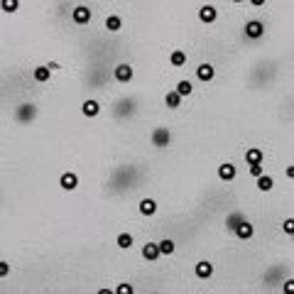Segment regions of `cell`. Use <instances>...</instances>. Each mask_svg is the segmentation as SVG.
Instances as JSON below:
<instances>
[{"mask_svg": "<svg viewBox=\"0 0 294 294\" xmlns=\"http://www.w3.org/2000/svg\"><path fill=\"white\" fill-rule=\"evenodd\" d=\"M282 174H284V179L294 182V165H287V167H282Z\"/></svg>", "mask_w": 294, "mask_h": 294, "instance_id": "31", "label": "cell"}, {"mask_svg": "<svg viewBox=\"0 0 294 294\" xmlns=\"http://www.w3.org/2000/svg\"><path fill=\"white\" fill-rule=\"evenodd\" d=\"M292 184H294V182H292Z\"/></svg>", "mask_w": 294, "mask_h": 294, "instance_id": "34", "label": "cell"}, {"mask_svg": "<svg viewBox=\"0 0 294 294\" xmlns=\"http://www.w3.org/2000/svg\"><path fill=\"white\" fill-rule=\"evenodd\" d=\"M248 174H250L252 179H257L260 174H265V162H263V165H250V167H248Z\"/></svg>", "mask_w": 294, "mask_h": 294, "instance_id": "27", "label": "cell"}, {"mask_svg": "<svg viewBox=\"0 0 294 294\" xmlns=\"http://www.w3.org/2000/svg\"><path fill=\"white\" fill-rule=\"evenodd\" d=\"M167 64L174 71L184 69V67L189 64V54H186V49H172V52H169V56H167Z\"/></svg>", "mask_w": 294, "mask_h": 294, "instance_id": "10", "label": "cell"}, {"mask_svg": "<svg viewBox=\"0 0 294 294\" xmlns=\"http://www.w3.org/2000/svg\"><path fill=\"white\" fill-rule=\"evenodd\" d=\"M282 292H284V294H294V277H289V280L282 282Z\"/></svg>", "mask_w": 294, "mask_h": 294, "instance_id": "30", "label": "cell"}, {"mask_svg": "<svg viewBox=\"0 0 294 294\" xmlns=\"http://www.w3.org/2000/svg\"><path fill=\"white\" fill-rule=\"evenodd\" d=\"M59 186H61L64 191H76V189H79V174H76V172H61Z\"/></svg>", "mask_w": 294, "mask_h": 294, "instance_id": "12", "label": "cell"}, {"mask_svg": "<svg viewBox=\"0 0 294 294\" xmlns=\"http://www.w3.org/2000/svg\"><path fill=\"white\" fill-rule=\"evenodd\" d=\"M182 103H184V98L174 91V88H169L167 93H165V106H167L169 111H179L182 108Z\"/></svg>", "mask_w": 294, "mask_h": 294, "instance_id": "19", "label": "cell"}, {"mask_svg": "<svg viewBox=\"0 0 294 294\" xmlns=\"http://www.w3.org/2000/svg\"><path fill=\"white\" fill-rule=\"evenodd\" d=\"M243 159H245L248 167H250V165H263V162H265V150H263V147H248V150L243 152Z\"/></svg>", "mask_w": 294, "mask_h": 294, "instance_id": "11", "label": "cell"}, {"mask_svg": "<svg viewBox=\"0 0 294 294\" xmlns=\"http://www.w3.org/2000/svg\"><path fill=\"white\" fill-rule=\"evenodd\" d=\"M138 211H140V216H145V218H152V216H157L159 206H157L154 199L145 196V199H140V204H138Z\"/></svg>", "mask_w": 294, "mask_h": 294, "instance_id": "13", "label": "cell"}, {"mask_svg": "<svg viewBox=\"0 0 294 294\" xmlns=\"http://www.w3.org/2000/svg\"><path fill=\"white\" fill-rule=\"evenodd\" d=\"M0 10L5 15H15L20 10V0H0Z\"/></svg>", "mask_w": 294, "mask_h": 294, "instance_id": "26", "label": "cell"}, {"mask_svg": "<svg viewBox=\"0 0 294 294\" xmlns=\"http://www.w3.org/2000/svg\"><path fill=\"white\" fill-rule=\"evenodd\" d=\"M135 292V287L133 284H127V282H123V284H118L115 287V294H133Z\"/></svg>", "mask_w": 294, "mask_h": 294, "instance_id": "28", "label": "cell"}, {"mask_svg": "<svg viewBox=\"0 0 294 294\" xmlns=\"http://www.w3.org/2000/svg\"><path fill=\"white\" fill-rule=\"evenodd\" d=\"M236 240H240V243H250L252 238H255V223L252 221H248V218H243L238 225H236V231L231 233Z\"/></svg>", "mask_w": 294, "mask_h": 294, "instance_id": "4", "label": "cell"}, {"mask_svg": "<svg viewBox=\"0 0 294 294\" xmlns=\"http://www.w3.org/2000/svg\"><path fill=\"white\" fill-rule=\"evenodd\" d=\"M103 25H106L108 32L115 35V32H120V29H123V17H120V15H106V22H103Z\"/></svg>", "mask_w": 294, "mask_h": 294, "instance_id": "22", "label": "cell"}, {"mask_svg": "<svg viewBox=\"0 0 294 294\" xmlns=\"http://www.w3.org/2000/svg\"><path fill=\"white\" fill-rule=\"evenodd\" d=\"M196 17H199V22H201V25L213 27V25H218V20H221V10H218L213 3H204V5H199Z\"/></svg>", "mask_w": 294, "mask_h": 294, "instance_id": "2", "label": "cell"}, {"mask_svg": "<svg viewBox=\"0 0 294 294\" xmlns=\"http://www.w3.org/2000/svg\"><path fill=\"white\" fill-rule=\"evenodd\" d=\"M150 145L157 147V150H165L172 145V130L167 125H157L152 127V133H150Z\"/></svg>", "mask_w": 294, "mask_h": 294, "instance_id": "3", "label": "cell"}, {"mask_svg": "<svg viewBox=\"0 0 294 294\" xmlns=\"http://www.w3.org/2000/svg\"><path fill=\"white\" fill-rule=\"evenodd\" d=\"M265 32H267V27L260 17H250V20L243 22V37L250 40V42H260V40L265 37Z\"/></svg>", "mask_w": 294, "mask_h": 294, "instance_id": "1", "label": "cell"}, {"mask_svg": "<svg viewBox=\"0 0 294 294\" xmlns=\"http://www.w3.org/2000/svg\"><path fill=\"white\" fill-rule=\"evenodd\" d=\"M93 20V10L88 8V5H76L74 10H71V22L76 25V27H84Z\"/></svg>", "mask_w": 294, "mask_h": 294, "instance_id": "6", "label": "cell"}, {"mask_svg": "<svg viewBox=\"0 0 294 294\" xmlns=\"http://www.w3.org/2000/svg\"><path fill=\"white\" fill-rule=\"evenodd\" d=\"M142 257H145L147 263H157V260L162 257V252H159V245H157L154 240H147V243L142 245Z\"/></svg>", "mask_w": 294, "mask_h": 294, "instance_id": "16", "label": "cell"}, {"mask_svg": "<svg viewBox=\"0 0 294 294\" xmlns=\"http://www.w3.org/2000/svg\"><path fill=\"white\" fill-rule=\"evenodd\" d=\"M81 113H84L86 118H98L101 115V103H98L96 98H86L84 103H81Z\"/></svg>", "mask_w": 294, "mask_h": 294, "instance_id": "17", "label": "cell"}, {"mask_svg": "<svg viewBox=\"0 0 294 294\" xmlns=\"http://www.w3.org/2000/svg\"><path fill=\"white\" fill-rule=\"evenodd\" d=\"M228 3H231V5H243L245 0H228Z\"/></svg>", "mask_w": 294, "mask_h": 294, "instance_id": "33", "label": "cell"}, {"mask_svg": "<svg viewBox=\"0 0 294 294\" xmlns=\"http://www.w3.org/2000/svg\"><path fill=\"white\" fill-rule=\"evenodd\" d=\"M280 231L287 236V238H294V216H284V218H282Z\"/></svg>", "mask_w": 294, "mask_h": 294, "instance_id": "25", "label": "cell"}, {"mask_svg": "<svg viewBox=\"0 0 294 294\" xmlns=\"http://www.w3.org/2000/svg\"><path fill=\"white\" fill-rule=\"evenodd\" d=\"M35 115H37V108H35L32 103H22V106L15 108V120H20V123H27Z\"/></svg>", "mask_w": 294, "mask_h": 294, "instance_id": "14", "label": "cell"}, {"mask_svg": "<svg viewBox=\"0 0 294 294\" xmlns=\"http://www.w3.org/2000/svg\"><path fill=\"white\" fill-rule=\"evenodd\" d=\"M174 91L182 98H189V96H194V84H191L189 79H179V81L174 84Z\"/></svg>", "mask_w": 294, "mask_h": 294, "instance_id": "20", "label": "cell"}, {"mask_svg": "<svg viewBox=\"0 0 294 294\" xmlns=\"http://www.w3.org/2000/svg\"><path fill=\"white\" fill-rule=\"evenodd\" d=\"M216 177L223 184H233L238 179V167H236L233 162H221V165L216 167Z\"/></svg>", "mask_w": 294, "mask_h": 294, "instance_id": "5", "label": "cell"}, {"mask_svg": "<svg viewBox=\"0 0 294 294\" xmlns=\"http://www.w3.org/2000/svg\"><path fill=\"white\" fill-rule=\"evenodd\" d=\"M113 79H115L118 84H130V81L135 79V69H133L127 61H120V64L113 67Z\"/></svg>", "mask_w": 294, "mask_h": 294, "instance_id": "7", "label": "cell"}, {"mask_svg": "<svg viewBox=\"0 0 294 294\" xmlns=\"http://www.w3.org/2000/svg\"><path fill=\"white\" fill-rule=\"evenodd\" d=\"M250 8H255V10H260V8H265L267 5V0H245Z\"/></svg>", "mask_w": 294, "mask_h": 294, "instance_id": "32", "label": "cell"}, {"mask_svg": "<svg viewBox=\"0 0 294 294\" xmlns=\"http://www.w3.org/2000/svg\"><path fill=\"white\" fill-rule=\"evenodd\" d=\"M32 79H35L37 84H49L52 69H49V67H35V69H32Z\"/></svg>", "mask_w": 294, "mask_h": 294, "instance_id": "21", "label": "cell"}, {"mask_svg": "<svg viewBox=\"0 0 294 294\" xmlns=\"http://www.w3.org/2000/svg\"><path fill=\"white\" fill-rule=\"evenodd\" d=\"M157 245H159V252H162V257H169V255H174V252H177V243H174L172 238L157 240Z\"/></svg>", "mask_w": 294, "mask_h": 294, "instance_id": "24", "label": "cell"}, {"mask_svg": "<svg viewBox=\"0 0 294 294\" xmlns=\"http://www.w3.org/2000/svg\"><path fill=\"white\" fill-rule=\"evenodd\" d=\"M115 245H118L120 250H130V248L135 245L133 233H125V231H123V233H118V236H115Z\"/></svg>", "mask_w": 294, "mask_h": 294, "instance_id": "23", "label": "cell"}, {"mask_svg": "<svg viewBox=\"0 0 294 294\" xmlns=\"http://www.w3.org/2000/svg\"><path fill=\"white\" fill-rule=\"evenodd\" d=\"M196 79L201 81V84H213L216 81V67L211 64V61H201V64H196Z\"/></svg>", "mask_w": 294, "mask_h": 294, "instance_id": "8", "label": "cell"}, {"mask_svg": "<svg viewBox=\"0 0 294 294\" xmlns=\"http://www.w3.org/2000/svg\"><path fill=\"white\" fill-rule=\"evenodd\" d=\"M255 189H257L260 194H270V191L275 189V177H272L270 172H265V174H260V177L255 179Z\"/></svg>", "mask_w": 294, "mask_h": 294, "instance_id": "15", "label": "cell"}, {"mask_svg": "<svg viewBox=\"0 0 294 294\" xmlns=\"http://www.w3.org/2000/svg\"><path fill=\"white\" fill-rule=\"evenodd\" d=\"M243 218H248L243 211H231L228 216H225V223H223V228H225V233H233L236 231V225L243 221Z\"/></svg>", "mask_w": 294, "mask_h": 294, "instance_id": "18", "label": "cell"}, {"mask_svg": "<svg viewBox=\"0 0 294 294\" xmlns=\"http://www.w3.org/2000/svg\"><path fill=\"white\" fill-rule=\"evenodd\" d=\"M216 275V265L211 263V260H199L194 265V277L196 280H201V282H206V280H211Z\"/></svg>", "mask_w": 294, "mask_h": 294, "instance_id": "9", "label": "cell"}, {"mask_svg": "<svg viewBox=\"0 0 294 294\" xmlns=\"http://www.w3.org/2000/svg\"><path fill=\"white\" fill-rule=\"evenodd\" d=\"M5 277H10V263L0 260V280H5Z\"/></svg>", "mask_w": 294, "mask_h": 294, "instance_id": "29", "label": "cell"}]
</instances>
